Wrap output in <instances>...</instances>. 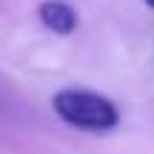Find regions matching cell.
Here are the masks:
<instances>
[{
    "mask_svg": "<svg viewBox=\"0 0 154 154\" xmlns=\"http://www.w3.org/2000/svg\"><path fill=\"white\" fill-rule=\"evenodd\" d=\"M51 109L63 123L83 131H111L120 123L117 106L109 97L86 88H63L51 97Z\"/></svg>",
    "mask_w": 154,
    "mask_h": 154,
    "instance_id": "obj_1",
    "label": "cell"
},
{
    "mask_svg": "<svg viewBox=\"0 0 154 154\" xmlns=\"http://www.w3.org/2000/svg\"><path fill=\"white\" fill-rule=\"evenodd\" d=\"M37 17H40V23H43L49 32H54V34H72L77 29L74 9L69 3H63V0H43L40 9H37Z\"/></svg>",
    "mask_w": 154,
    "mask_h": 154,
    "instance_id": "obj_2",
    "label": "cell"
},
{
    "mask_svg": "<svg viewBox=\"0 0 154 154\" xmlns=\"http://www.w3.org/2000/svg\"><path fill=\"white\" fill-rule=\"evenodd\" d=\"M146 3H149V6H151V9H154V0H146Z\"/></svg>",
    "mask_w": 154,
    "mask_h": 154,
    "instance_id": "obj_3",
    "label": "cell"
}]
</instances>
